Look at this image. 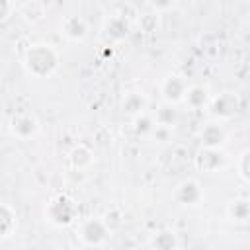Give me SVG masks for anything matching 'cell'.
Returning <instances> with one entry per match:
<instances>
[{"label":"cell","mask_w":250,"mask_h":250,"mask_svg":"<svg viewBox=\"0 0 250 250\" xmlns=\"http://www.w3.org/2000/svg\"><path fill=\"white\" fill-rule=\"evenodd\" d=\"M27 68L37 74V76H43V74H49L55 66H57V57L55 53L45 47V45H37L35 49H31L27 53Z\"/></svg>","instance_id":"obj_1"},{"label":"cell","mask_w":250,"mask_h":250,"mask_svg":"<svg viewBox=\"0 0 250 250\" xmlns=\"http://www.w3.org/2000/svg\"><path fill=\"white\" fill-rule=\"evenodd\" d=\"M74 213H76V207L72 205V201L68 197H62V195L53 199L49 203V207H47V219L53 225H59V227L72 223Z\"/></svg>","instance_id":"obj_2"},{"label":"cell","mask_w":250,"mask_h":250,"mask_svg":"<svg viewBox=\"0 0 250 250\" xmlns=\"http://www.w3.org/2000/svg\"><path fill=\"white\" fill-rule=\"evenodd\" d=\"M107 223L105 221H100V219H86L82 225H80V230H78V236L82 238L84 244L88 246H98L105 240L107 236Z\"/></svg>","instance_id":"obj_3"},{"label":"cell","mask_w":250,"mask_h":250,"mask_svg":"<svg viewBox=\"0 0 250 250\" xmlns=\"http://www.w3.org/2000/svg\"><path fill=\"white\" fill-rule=\"evenodd\" d=\"M176 199L182 205H195L201 199V188L195 180H184L176 188Z\"/></svg>","instance_id":"obj_4"},{"label":"cell","mask_w":250,"mask_h":250,"mask_svg":"<svg viewBox=\"0 0 250 250\" xmlns=\"http://www.w3.org/2000/svg\"><path fill=\"white\" fill-rule=\"evenodd\" d=\"M186 92H188L186 82L180 76H176V74L168 76L162 82V96H164L166 102H178V100L186 98Z\"/></svg>","instance_id":"obj_5"},{"label":"cell","mask_w":250,"mask_h":250,"mask_svg":"<svg viewBox=\"0 0 250 250\" xmlns=\"http://www.w3.org/2000/svg\"><path fill=\"white\" fill-rule=\"evenodd\" d=\"M223 162H225V156L213 146H205V150H201L197 156V166L203 172H215L219 166H223Z\"/></svg>","instance_id":"obj_6"},{"label":"cell","mask_w":250,"mask_h":250,"mask_svg":"<svg viewBox=\"0 0 250 250\" xmlns=\"http://www.w3.org/2000/svg\"><path fill=\"white\" fill-rule=\"evenodd\" d=\"M12 131L20 139H27L37 131V121L29 115H18L12 119Z\"/></svg>","instance_id":"obj_7"},{"label":"cell","mask_w":250,"mask_h":250,"mask_svg":"<svg viewBox=\"0 0 250 250\" xmlns=\"http://www.w3.org/2000/svg\"><path fill=\"white\" fill-rule=\"evenodd\" d=\"M227 213L232 221L246 223V221H250V201L248 199H234V201L229 203Z\"/></svg>","instance_id":"obj_8"},{"label":"cell","mask_w":250,"mask_h":250,"mask_svg":"<svg viewBox=\"0 0 250 250\" xmlns=\"http://www.w3.org/2000/svg\"><path fill=\"white\" fill-rule=\"evenodd\" d=\"M236 109H238V100H236V96H232V94H223V96H219V98L215 100V104H213V113H215V115L227 117V115L234 113Z\"/></svg>","instance_id":"obj_9"},{"label":"cell","mask_w":250,"mask_h":250,"mask_svg":"<svg viewBox=\"0 0 250 250\" xmlns=\"http://www.w3.org/2000/svg\"><path fill=\"white\" fill-rule=\"evenodd\" d=\"M201 143H203L205 146L217 148L219 145L225 143V131H223L219 125L211 123V125H207V127L201 131Z\"/></svg>","instance_id":"obj_10"},{"label":"cell","mask_w":250,"mask_h":250,"mask_svg":"<svg viewBox=\"0 0 250 250\" xmlns=\"http://www.w3.org/2000/svg\"><path fill=\"white\" fill-rule=\"evenodd\" d=\"M86 23H84V20H80V18H68L66 21H64V33L68 35V37H72V39H82L84 35H86Z\"/></svg>","instance_id":"obj_11"},{"label":"cell","mask_w":250,"mask_h":250,"mask_svg":"<svg viewBox=\"0 0 250 250\" xmlns=\"http://www.w3.org/2000/svg\"><path fill=\"white\" fill-rule=\"evenodd\" d=\"M16 215L14 211L8 207V205H2V211H0V232H2V238H8L16 227Z\"/></svg>","instance_id":"obj_12"},{"label":"cell","mask_w":250,"mask_h":250,"mask_svg":"<svg viewBox=\"0 0 250 250\" xmlns=\"http://www.w3.org/2000/svg\"><path fill=\"white\" fill-rule=\"evenodd\" d=\"M143 107H145V98H143L141 94L131 92V94L125 96V100H123V111H125V113L135 115V113H141Z\"/></svg>","instance_id":"obj_13"},{"label":"cell","mask_w":250,"mask_h":250,"mask_svg":"<svg viewBox=\"0 0 250 250\" xmlns=\"http://www.w3.org/2000/svg\"><path fill=\"white\" fill-rule=\"evenodd\" d=\"M207 100V90L201 88V86H193V88H188L186 92V102L191 105V107H201Z\"/></svg>","instance_id":"obj_14"},{"label":"cell","mask_w":250,"mask_h":250,"mask_svg":"<svg viewBox=\"0 0 250 250\" xmlns=\"http://www.w3.org/2000/svg\"><path fill=\"white\" fill-rule=\"evenodd\" d=\"M43 14H45V8L39 0H31L23 6V18L27 21H39L43 18Z\"/></svg>","instance_id":"obj_15"},{"label":"cell","mask_w":250,"mask_h":250,"mask_svg":"<svg viewBox=\"0 0 250 250\" xmlns=\"http://www.w3.org/2000/svg\"><path fill=\"white\" fill-rule=\"evenodd\" d=\"M150 246H154L158 250H170V248H176L178 246V240H176V236L172 232H160V234H156L152 238Z\"/></svg>","instance_id":"obj_16"},{"label":"cell","mask_w":250,"mask_h":250,"mask_svg":"<svg viewBox=\"0 0 250 250\" xmlns=\"http://www.w3.org/2000/svg\"><path fill=\"white\" fill-rule=\"evenodd\" d=\"M107 33L115 39H121L129 33V23L123 20V18H113L109 23H107Z\"/></svg>","instance_id":"obj_17"},{"label":"cell","mask_w":250,"mask_h":250,"mask_svg":"<svg viewBox=\"0 0 250 250\" xmlns=\"http://www.w3.org/2000/svg\"><path fill=\"white\" fill-rule=\"evenodd\" d=\"M70 160H72V164L76 166V168H84V166H88L90 162H92V154H90V150L86 148V146H76L74 150H72V154H70Z\"/></svg>","instance_id":"obj_18"},{"label":"cell","mask_w":250,"mask_h":250,"mask_svg":"<svg viewBox=\"0 0 250 250\" xmlns=\"http://www.w3.org/2000/svg\"><path fill=\"white\" fill-rule=\"evenodd\" d=\"M174 119H176V111H174L172 107H160V111H158V117H156L158 125L170 127V125L174 123Z\"/></svg>","instance_id":"obj_19"},{"label":"cell","mask_w":250,"mask_h":250,"mask_svg":"<svg viewBox=\"0 0 250 250\" xmlns=\"http://www.w3.org/2000/svg\"><path fill=\"white\" fill-rule=\"evenodd\" d=\"M240 174L250 182V150H246L242 154V160H240Z\"/></svg>","instance_id":"obj_20"},{"label":"cell","mask_w":250,"mask_h":250,"mask_svg":"<svg viewBox=\"0 0 250 250\" xmlns=\"http://www.w3.org/2000/svg\"><path fill=\"white\" fill-rule=\"evenodd\" d=\"M152 129H154V127H152V123H150L148 117L143 115V117L137 119V131H139V133H148V131H152Z\"/></svg>","instance_id":"obj_21"},{"label":"cell","mask_w":250,"mask_h":250,"mask_svg":"<svg viewBox=\"0 0 250 250\" xmlns=\"http://www.w3.org/2000/svg\"><path fill=\"white\" fill-rule=\"evenodd\" d=\"M150 6L156 10H170L174 6V0H150Z\"/></svg>","instance_id":"obj_22"},{"label":"cell","mask_w":250,"mask_h":250,"mask_svg":"<svg viewBox=\"0 0 250 250\" xmlns=\"http://www.w3.org/2000/svg\"><path fill=\"white\" fill-rule=\"evenodd\" d=\"M2 4V20H8L10 18V0H0Z\"/></svg>","instance_id":"obj_23"},{"label":"cell","mask_w":250,"mask_h":250,"mask_svg":"<svg viewBox=\"0 0 250 250\" xmlns=\"http://www.w3.org/2000/svg\"><path fill=\"white\" fill-rule=\"evenodd\" d=\"M141 23H148V25H146V31H150L152 27H156V20H154V16H145Z\"/></svg>","instance_id":"obj_24"}]
</instances>
